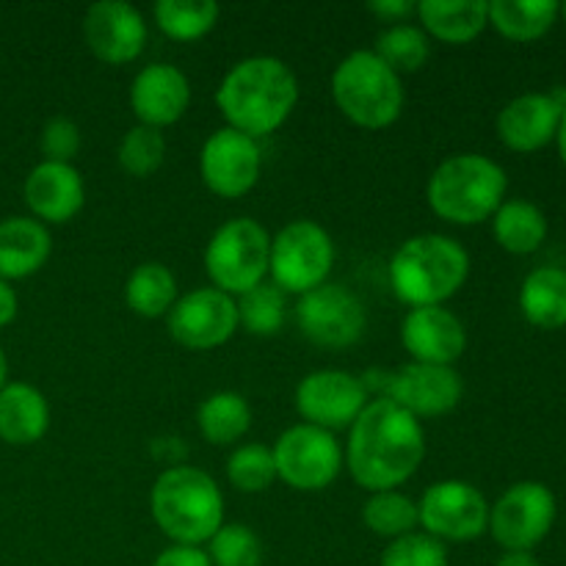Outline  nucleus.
<instances>
[{
  "instance_id": "nucleus-2",
  "label": "nucleus",
  "mask_w": 566,
  "mask_h": 566,
  "mask_svg": "<svg viewBox=\"0 0 566 566\" xmlns=\"http://www.w3.org/2000/svg\"><path fill=\"white\" fill-rule=\"evenodd\" d=\"M227 127L254 138L269 136L298 103V81L285 61L252 55L232 66L216 92Z\"/></svg>"
},
{
  "instance_id": "nucleus-42",
  "label": "nucleus",
  "mask_w": 566,
  "mask_h": 566,
  "mask_svg": "<svg viewBox=\"0 0 566 566\" xmlns=\"http://www.w3.org/2000/svg\"><path fill=\"white\" fill-rule=\"evenodd\" d=\"M495 566H542L534 553H503Z\"/></svg>"
},
{
  "instance_id": "nucleus-7",
  "label": "nucleus",
  "mask_w": 566,
  "mask_h": 566,
  "mask_svg": "<svg viewBox=\"0 0 566 566\" xmlns=\"http://www.w3.org/2000/svg\"><path fill=\"white\" fill-rule=\"evenodd\" d=\"M271 238L254 219H230L205 249V271L219 291L230 296L252 291L269 274Z\"/></svg>"
},
{
  "instance_id": "nucleus-18",
  "label": "nucleus",
  "mask_w": 566,
  "mask_h": 566,
  "mask_svg": "<svg viewBox=\"0 0 566 566\" xmlns=\"http://www.w3.org/2000/svg\"><path fill=\"white\" fill-rule=\"evenodd\" d=\"M401 343L412 354V363L453 368L468 346V332L451 310L415 307L403 318Z\"/></svg>"
},
{
  "instance_id": "nucleus-43",
  "label": "nucleus",
  "mask_w": 566,
  "mask_h": 566,
  "mask_svg": "<svg viewBox=\"0 0 566 566\" xmlns=\"http://www.w3.org/2000/svg\"><path fill=\"white\" fill-rule=\"evenodd\" d=\"M556 138H558V155H562V160L566 164V111H564V116H562V125H558Z\"/></svg>"
},
{
  "instance_id": "nucleus-36",
  "label": "nucleus",
  "mask_w": 566,
  "mask_h": 566,
  "mask_svg": "<svg viewBox=\"0 0 566 566\" xmlns=\"http://www.w3.org/2000/svg\"><path fill=\"white\" fill-rule=\"evenodd\" d=\"M227 479L238 492H263L276 481L274 453L265 446H243L227 462Z\"/></svg>"
},
{
  "instance_id": "nucleus-10",
  "label": "nucleus",
  "mask_w": 566,
  "mask_h": 566,
  "mask_svg": "<svg viewBox=\"0 0 566 566\" xmlns=\"http://www.w3.org/2000/svg\"><path fill=\"white\" fill-rule=\"evenodd\" d=\"M556 497L539 481L509 486L490 509V531L506 553H531L553 528Z\"/></svg>"
},
{
  "instance_id": "nucleus-19",
  "label": "nucleus",
  "mask_w": 566,
  "mask_h": 566,
  "mask_svg": "<svg viewBox=\"0 0 566 566\" xmlns=\"http://www.w3.org/2000/svg\"><path fill=\"white\" fill-rule=\"evenodd\" d=\"M191 103V83L177 66L149 64L136 75L130 86V108L138 125L166 127L175 125Z\"/></svg>"
},
{
  "instance_id": "nucleus-39",
  "label": "nucleus",
  "mask_w": 566,
  "mask_h": 566,
  "mask_svg": "<svg viewBox=\"0 0 566 566\" xmlns=\"http://www.w3.org/2000/svg\"><path fill=\"white\" fill-rule=\"evenodd\" d=\"M153 566H213L210 564L208 553L199 551V547L188 545H171L155 558Z\"/></svg>"
},
{
  "instance_id": "nucleus-30",
  "label": "nucleus",
  "mask_w": 566,
  "mask_h": 566,
  "mask_svg": "<svg viewBox=\"0 0 566 566\" xmlns=\"http://www.w3.org/2000/svg\"><path fill=\"white\" fill-rule=\"evenodd\" d=\"M155 22L177 42H193L210 33L219 22V6L210 0H160L155 3Z\"/></svg>"
},
{
  "instance_id": "nucleus-4",
  "label": "nucleus",
  "mask_w": 566,
  "mask_h": 566,
  "mask_svg": "<svg viewBox=\"0 0 566 566\" xmlns=\"http://www.w3.org/2000/svg\"><path fill=\"white\" fill-rule=\"evenodd\" d=\"M468 274L470 258L462 243L434 232L403 241L390 260L392 291L412 310L442 307L457 296Z\"/></svg>"
},
{
  "instance_id": "nucleus-3",
  "label": "nucleus",
  "mask_w": 566,
  "mask_h": 566,
  "mask_svg": "<svg viewBox=\"0 0 566 566\" xmlns=\"http://www.w3.org/2000/svg\"><path fill=\"white\" fill-rule=\"evenodd\" d=\"M149 512L175 545L199 547L224 525V497L205 470L180 464L158 475Z\"/></svg>"
},
{
  "instance_id": "nucleus-11",
  "label": "nucleus",
  "mask_w": 566,
  "mask_h": 566,
  "mask_svg": "<svg viewBox=\"0 0 566 566\" xmlns=\"http://www.w3.org/2000/svg\"><path fill=\"white\" fill-rule=\"evenodd\" d=\"M420 525L440 542L479 539L490 528V503L468 481H440L418 503Z\"/></svg>"
},
{
  "instance_id": "nucleus-8",
  "label": "nucleus",
  "mask_w": 566,
  "mask_h": 566,
  "mask_svg": "<svg viewBox=\"0 0 566 566\" xmlns=\"http://www.w3.org/2000/svg\"><path fill=\"white\" fill-rule=\"evenodd\" d=\"M335 265L329 232L310 219L291 221L271 238L269 274L282 293H304L324 285Z\"/></svg>"
},
{
  "instance_id": "nucleus-29",
  "label": "nucleus",
  "mask_w": 566,
  "mask_h": 566,
  "mask_svg": "<svg viewBox=\"0 0 566 566\" xmlns=\"http://www.w3.org/2000/svg\"><path fill=\"white\" fill-rule=\"evenodd\" d=\"M125 302L142 318H158L177 302V280L164 263L136 265L125 285Z\"/></svg>"
},
{
  "instance_id": "nucleus-1",
  "label": "nucleus",
  "mask_w": 566,
  "mask_h": 566,
  "mask_svg": "<svg viewBox=\"0 0 566 566\" xmlns=\"http://www.w3.org/2000/svg\"><path fill=\"white\" fill-rule=\"evenodd\" d=\"M426 457L423 426L415 415L376 398L359 412L348 431V470L368 492H387L415 475Z\"/></svg>"
},
{
  "instance_id": "nucleus-16",
  "label": "nucleus",
  "mask_w": 566,
  "mask_h": 566,
  "mask_svg": "<svg viewBox=\"0 0 566 566\" xmlns=\"http://www.w3.org/2000/svg\"><path fill=\"white\" fill-rule=\"evenodd\" d=\"M387 390L381 398H390L415 418H437L448 415L462 401V379L448 365L409 363L387 376Z\"/></svg>"
},
{
  "instance_id": "nucleus-37",
  "label": "nucleus",
  "mask_w": 566,
  "mask_h": 566,
  "mask_svg": "<svg viewBox=\"0 0 566 566\" xmlns=\"http://www.w3.org/2000/svg\"><path fill=\"white\" fill-rule=\"evenodd\" d=\"M381 566H448L446 542L434 539L423 531H412L407 536H398L381 553Z\"/></svg>"
},
{
  "instance_id": "nucleus-21",
  "label": "nucleus",
  "mask_w": 566,
  "mask_h": 566,
  "mask_svg": "<svg viewBox=\"0 0 566 566\" xmlns=\"http://www.w3.org/2000/svg\"><path fill=\"white\" fill-rule=\"evenodd\" d=\"M25 205L36 221L64 224L83 208V177L72 164L42 160L25 177Z\"/></svg>"
},
{
  "instance_id": "nucleus-45",
  "label": "nucleus",
  "mask_w": 566,
  "mask_h": 566,
  "mask_svg": "<svg viewBox=\"0 0 566 566\" xmlns=\"http://www.w3.org/2000/svg\"><path fill=\"white\" fill-rule=\"evenodd\" d=\"M562 17H564V22H566V3L562 6Z\"/></svg>"
},
{
  "instance_id": "nucleus-17",
  "label": "nucleus",
  "mask_w": 566,
  "mask_h": 566,
  "mask_svg": "<svg viewBox=\"0 0 566 566\" xmlns=\"http://www.w3.org/2000/svg\"><path fill=\"white\" fill-rule=\"evenodd\" d=\"M83 39L105 64H130L147 44V22L136 6L99 0L83 17Z\"/></svg>"
},
{
  "instance_id": "nucleus-24",
  "label": "nucleus",
  "mask_w": 566,
  "mask_h": 566,
  "mask_svg": "<svg viewBox=\"0 0 566 566\" xmlns=\"http://www.w3.org/2000/svg\"><path fill=\"white\" fill-rule=\"evenodd\" d=\"M431 36L448 44H468L490 25V3L484 0H423L415 6Z\"/></svg>"
},
{
  "instance_id": "nucleus-31",
  "label": "nucleus",
  "mask_w": 566,
  "mask_h": 566,
  "mask_svg": "<svg viewBox=\"0 0 566 566\" xmlns=\"http://www.w3.org/2000/svg\"><path fill=\"white\" fill-rule=\"evenodd\" d=\"M363 520L376 536H385L390 542L412 534L415 525H420L418 503L396 490L370 492L363 506Z\"/></svg>"
},
{
  "instance_id": "nucleus-34",
  "label": "nucleus",
  "mask_w": 566,
  "mask_h": 566,
  "mask_svg": "<svg viewBox=\"0 0 566 566\" xmlns=\"http://www.w3.org/2000/svg\"><path fill=\"white\" fill-rule=\"evenodd\" d=\"M119 166L133 177H149L166 158V138L158 127L136 125L119 142Z\"/></svg>"
},
{
  "instance_id": "nucleus-22",
  "label": "nucleus",
  "mask_w": 566,
  "mask_h": 566,
  "mask_svg": "<svg viewBox=\"0 0 566 566\" xmlns=\"http://www.w3.org/2000/svg\"><path fill=\"white\" fill-rule=\"evenodd\" d=\"M50 232L42 221L28 216H11L0 221V280H22L48 263Z\"/></svg>"
},
{
  "instance_id": "nucleus-14",
  "label": "nucleus",
  "mask_w": 566,
  "mask_h": 566,
  "mask_svg": "<svg viewBox=\"0 0 566 566\" xmlns=\"http://www.w3.org/2000/svg\"><path fill=\"white\" fill-rule=\"evenodd\" d=\"M238 304L219 287H199L177 298L169 313V332L180 346L193 352L219 348L235 335Z\"/></svg>"
},
{
  "instance_id": "nucleus-33",
  "label": "nucleus",
  "mask_w": 566,
  "mask_h": 566,
  "mask_svg": "<svg viewBox=\"0 0 566 566\" xmlns=\"http://www.w3.org/2000/svg\"><path fill=\"white\" fill-rule=\"evenodd\" d=\"M374 53L396 75H401V72H418L429 61V36L415 25H390L376 39Z\"/></svg>"
},
{
  "instance_id": "nucleus-28",
  "label": "nucleus",
  "mask_w": 566,
  "mask_h": 566,
  "mask_svg": "<svg viewBox=\"0 0 566 566\" xmlns=\"http://www.w3.org/2000/svg\"><path fill=\"white\" fill-rule=\"evenodd\" d=\"M197 423L210 446H232L252 426V409H249L247 398L238 392H213L199 407Z\"/></svg>"
},
{
  "instance_id": "nucleus-41",
  "label": "nucleus",
  "mask_w": 566,
  "mask_h": 566,
  "mask_svg": "<svg viewBox=\"0 0 566 566\" xmlns=\"http://www.w3.org/2000/svg\"><path fill=\"white\" fill-rule=\"evenodd\" d=\"M17 315V293L6 280H0V326L11 324Z\"/></svg>"
},
{
  "instance_id": "nucleus-26",
  "label": "nucleus",
  "mask_w": 566,
  "mask_h": 566,
  "mask_svg": "<svg viewBox=\"0 0 566 566\" xmlns=\"http://www.w3.org/2000/svg\"><path fill=\"white\" fill-rule=\"evenodd\" d=\"M562 6L553 0H492L490 25L512 42H536L553 28Z\"/></svg>"
},
{
  "instance_id": "nucleus-12",
  "label": "nucleus",
  "mask_w": 566,
  "mask_h": 566,
  "mask_svg": "<svg viewBox=\"0 0 566 566\" xmlns=\"http://www.w3.org/2000/svg\"><path fill=\"white\" fill-rule=\"evenodd\" d=\"M296 321L304 337L313 340L315 346L346 348L363 337L368 315H365L357 293L343 285L324 282V285L298 298Z\"/></svg>"
},
{
  "instance_id": "nucleus-40",
  "label": "nucleus",
  "mask_w": 566,
  "mask_h": 566,
  "mask_svg": "<svg viewBox=\"0 0 566 566\" xmlns=\"http://www.w3.org/2000/svg\"><path fill=\"white\" fill-rule=\"evenodd\" d=\"M368 9L374 11V14L398 22V20H403L407 14H412L415 3H409V0H379V3H368Z\"/></svg>"
},
{
  "instance_id": "nucleus-32",
  "label": "nucleus",
  "mask_w": 566,
  "mask_h": 566,
  "mask_svg": "<svg viewBox=\"0 0 566 566\" xmlns=\"http://www.w3.org/2000/svg\"><path fill=\"white\" fill-rule=\"evenodd\" d=\"M238 304V324L252 335H276L285 321V293L274 282H260L252 291L241 293Z\"/></svg>"
},
{
  "instance_id": "nucleus-5",
  "label": "nucleus",
  "mask_w": 566,
  "mask_h": 566,
  "mask_svg": "<svg viewBox=\"0 0 566 566\" xmlns=\"http://www.w3.org/2000/svg\"><path fill=\"white\" fill-rule=\"evenodd\" d=\"M506 171L486 155L462 153L442 160L431 175L429 208L451 224H481L492 219L506 197Z\"/></svg>"
},
{
  "instance_id": "nucleus-27",
  "label": "nucleus",
  "mask_w": 566,
  "mask_h": 566,
  "mask_svg": "<svg viewBox=\"0 0 566 566\" xmlns=\"http://www.w3.org/2000/svg\"><path fill=\"white\" fill-rule=\"evenodd\" d=\"M492 232L495 241L512 254H531L545 243L547 219L536 205L525 199L503 202L492 216Z\"/></svg>"
},
{
  "instance_id": "nucleus-20",
  "label": "nucleus",
  "mask_w": 566,
  "mask_h": 566,
  "mask_svg": "<svg viewBox=\"0 0 566 566\" xmlns=\"http://www.w3.org/2000/svg\"><path fill=\"white\" fill-rule=\"evenodd\" d=\"M562 116L553 94H523L497 114V138L514 153H536L556 138Z\"/></svg>"
},
{
  "instance_id": "nucleus-9",
  "label": "nucleus",
  "mask_w": 566,
  "mask_h": 566,
  "mask_svg": "<svg viewBox=\"0 0 566 566\" xmlns=\"http://www.w3.org/2000/svg\"><path fill=\"white\" fill-rule=\"evenodd\" d=\"M276 479L298 492H321L340 475L343 448L332 431L298 423L280 434L271 448Z\"/></svg>"
},
{
  "instance_id": "nucleus-25",
  "label": "nucleus",
  "mask_w": 566,
  "mask_h": 566,
  "mask_svg": "<svg viewBox=\"0 0 566 566\" xmlns=\"http://www.w3.org/2000/svg\"><path fill=\"white\" fill-rule=\"evenodd\" d=\"M520 310L539 329L566 326V269L542 265L531 271L520 287Z\"/></svg>"
},
{
  "instance_id": "nucleus-6",
  "label": "nucleus",
  "mask_w": 566,
  "mask_h": 566,
  "mask_svg": "<svg viewBox=\"0 0 566 566\" xmlns=\"http://www.w3.org/2000/svg\"><path fill=\"white\" fill-rule=\"evenodd\" d=\"M332 97L354 125L381 130L401 116L403 83L379 55L370 50H354L332 75Z\"/></svg>"
},
{
  "instance_id": "nucleus-38",
  "label": "nucleus",
  "mask_w": 566,
  "mask_h": 566,
  "mask_svg": "<svg viewBox=\"0 0 566 566\" xmlns=\"http://www.w3.org/2000/svg\"><path fill=\"white\" fill-rule=\"evenodd\" d=\"M42 153L44 160H53V164H70L72 158L81 149V130L72 119L66 116H53L48 125L42 127Z\"/></svg>"
},
{
  "instance_id": "nucleus-15",
  "label": "nucleus",
  "mask_w": 566,
  "mask_h": 566,
  "mask_svg": "<svg viewBox=\"0 0 566 566\" xmlns=\"http://www.w3.org/2000/svg\"><path fill=\"white\" fill-rule=\"evenodd\" d=\"M260 166L263 158L258 142L232 127L216 130L199 155L205 186L221 199H238L252 191L260 180Z\"/></svg>"
},
{
  "instance_id": "nucleus-44",
  "label": "nucleus",
  "mask_w": 566,
  "mask_h": 566,
  "mask_svg": "<svg viewBox=\"0 0 566 566\" xmlns=\"http://www.w3.org/2000/svg\"><path fill=\"white\" fill-rule=\"evenodd\" d=\"M6 374H9V363H6V354L3 348H0V390L6 387Z\"/></svg>"
},
{
  "instance_id": "nucleus-35",
  "label": "nucleus",
  "mask_w": 566,
  "mask_h": 566,
  "mask_svg": "<svg viewBox=\"0 0 566 566\" xmlns=\"http://www.w3.org/2000/svg\"><path fill=\"white\" fill-rule=\"evenodd\" d=\"M208 558L213 566H260L263 547L249 525H221L208 542Z\"/></svg>"
},
{
  "instance_id": "nucleus-23",
  "label": "nucleus",
  "mask_w": 566,
  "mask_h": 566,
  "mask_svg": "<svg viewBox=\"0 0 566 566\" xmlns=\"http://www.w3.org/2000/svg\"><path fill=\"white\" fill-rule=\"evenodd\" d=\"M50 429L48 398L25 381H11L0 390V440L9 446H33Z\"/></svg>"
},
{
  "instance_id": "nucleus-13",
  "label": "nucleus",
  "mask_w": 566,
  "mask_h": 566,
  "mask_svg": "<svg viewBox=\"0 0 566 566\" xmlns=\"http://www.w3.org/2000/svg\"><path fill=\"white\" fill-rule=\"evenodd\" d=\"M365 407H368V385L346 370H315L296 387V409L304 423L318 426L332 434L337 429H352Z\"/></svg>"
}]
</instances>
